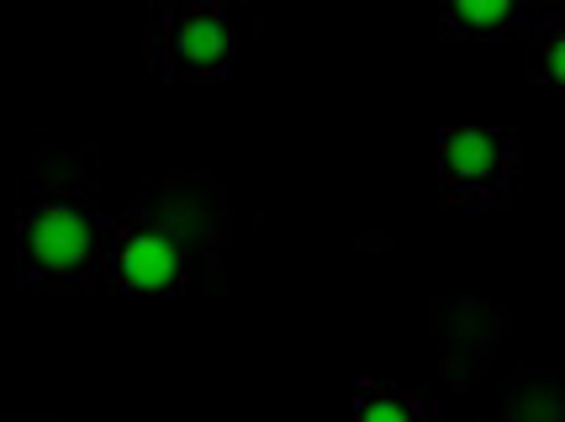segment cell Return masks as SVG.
Listing matches in <instances>:
<instances>
[{"mask_svg": "<svg viewBox=\"0 0 565 422\" xmlns=\"http://www.w3.org/2000/svg\"><path fill=\"white\" fill-rule=\"evenodd\" d=\"M117 227L96 212V201L85 196H43L32 201V212L17 227V259L22 274L38 285H74L90 280L100 253L111 244Z\"/></svg>", "mask_w": 565, "mask_h": 422, "instance_id": "6da1fadb", "label": "cell"}, {"mask_svg": "<svg viewBox=\"0 0 565 422\" xmlns=\"http://www.w3.org/2000/svg\"><path fill=\"white\" fill-rule=\"evenodd\" d=\"M434 323H439V359H444V380L455 391L476 386V375L492 365L497 344L508 333V317L487 306V301H439L434 306Z\"/></svg>", "mask_w": 565, "mask_h": 422, "instance_id": "8992f818", "label": "cell"}, {"mask_svg": "<svg viewBox=\"0 0 565 422\" xmlns=\"http://www.w3.org/2000/svg\"><path fill=\"white\" fill-rule=\"evenodd\" d=\"M354 422H428V407H418L396 386H365L354 401Z\"/></svg>", "mask_w": 565, "mask_h": 422, "instance_id": "30bf717a", "label": "cell"}, {"mask_svg": "<svg viewBox=\"0 0 565 422\" xmlns=\"http://www.w3.org/2000/svg\"><path fill=\"white\" fill-rule=\"evenodd\" d=\"M191 280H196V270H191L185 249L174 238H164L159 227L138 223V217L111 232V244H106L96 274H90V285L143 291V296H170V291H185Z\"/></svg>", "mask_w": 565, "mask_h": 422, "instance_id": "3957f363", "label": "cell"}, {"mask_svg": "<svg viewBox=\"0 0 565 422\" xmlns=\"http://www.w3.org/2000/svg\"><path fill=\"white\" fill-rule=\"evenodd\" d=\"M138 223L159 227L164 238H174L191 270H212L222 249V185L206 174H180V180H153L143 196H138Z\"/></svg>", "mask_w": 565, "mask_h": 422, "instance_id": "7a4b0ae2", "label": "cell"}, {"mask_svg": "<svg viewBox=\"0 0 565 422\" xmlns=\"http://www.w3.org/2000/svg\"><path fill=\"white\" fill-rule=\"evenodd\" d=\"M529 69L540 85H550L565 100V11L561 17H544L534 26V43H529Z\"/></svg>", "mask_w": 565, "mask_h": 422, "instance_id": "ba28073f", "label": "cell"}, {"mask_svg": "<svg viewBox=\"0 0 565 422\" xmlns=\"http://www.w3.org/2000/svg\"><path fill=\"white\" fill-rule=\"evenodd\" d=\"M492 422H565V375L529 370L497 401Z\"/></svg>", "mask_w": 565, "mask_h": 422, "instance_id": "52a82bcc", "label": "cell"}, {"mask_svg": "<svg viewBox=\"0 0 565 422\" xmlns=\"http://www.w3.org/2000/svg\"><path fill=\"white\" fill-rule=\"evenodd\" d=\"M518 11H523V0H444L449 26L466 37H492L502 26H513Z\"/></svg>", "mask_w": 565, "mask_h": 422, "instance_id": "9c48e42d", "label": "cell"}, {"mask_svg": "<svg viewBox=\"0 0 565 422\" xmlns=\"http://www.w3.org/2000/svg\"><path fill=\"white\" fill-rule=\"evenodd\" d=\"M159 64L174 79H212L233 64V26L212 0H191L159 17Z\"/></svg>", "mask_w": 565, "mask_h": 422, "instance_id": "277c9868", "label": "cell"}, {"mask_svg": "<svg viewBox=\"0 0 565 422\" xmlns=\"http://www.w3.org/2000/svg\"><path fill=\"white\" fill-rule=\"evenodd\" d=\"M439 174L455 201H492L513 185V138L487 127H455L439 138Z\"/></svg>", "mask_w": 565, "mask_h": 422, "instance_id": "5b68a950", "label": "cell"}]
</instances>
